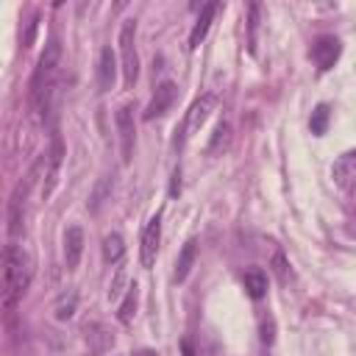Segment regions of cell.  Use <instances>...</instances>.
I'll use <instances>...</instances> for the list:
<instances>
[{
    "instance_id": "20",
    "label": "cell",
    "mask_w": 356,
    "mask_h": 356,
    "mask_svg": "<svg viewBox=\"0 0 356 356\" xmlns=\"http://www.w3.org/2000/svg\"><path fill=\"white\" fill-rule=\"evenodd\" d=\"M122 253H125L122 236H120V234H108V236L103 239V259H106L108 264H117V261L122 259Z\"/></svg>"
},
{
    "instance_id": "2",
    "label": "cell",
    "mask_w": 356,
    "mask_h": 356,
    "mask_svg": "<svg viewBox=\"0 0 356 356\" xmlns=\"http://www.w3.org/2000/svg\"><path fill=\"white\" fill-rule=\"evenodd\" d=\"M33 275V259L31 253H25L19 245H6V256H3V309L11 312L14 303L22 298L25 286L31 284Z\"/></svg>"
},
{
    "instance_id": "3",
    "label": "cell",
    "mask_w": 356,
    "mask_h": 356,
    "mask_svg": "<svg viewBox=\"0 0 356 356\" xmlns=\"http://www.w3.org/2000/svg\"><path fill=\"white\" fill-rule=\"evenodd\" d=\"M120 56H122V83L131 89L139 78V56H136V19H125L120 28Z\"/></svg>"
},
{
    "instance_id": "21",
    "label": "cell",
    "mask_w": 356,
    "mask_h": 356,
    "mask_svg": "<svg viewBox=\"0 0 356 356\" xmlns=\"http://www.w3.org/2000/svg\"><path fill=\"white\" fill-rule=\"evenodd\" d=\"M75 306H78V295H75V292H64V295H58L53 312H56L58 320H70V317L75 314Z\"/></svg>"
},
{
    "instance_id": "9",
    "label": "cell",
    "mask_w": 356,
    "mask_h": 356,
    "mask_svg": "<svg viewBox=\"0 0 356 356\" xmlns=\"http://www.w3.org/2000/svg\"><path fill=\"white\" fill-rule=\"evenodd\" d=\"M214 103H217V97L209 92V95L197 97V100L189 106V111H186V122H184V136H192V134L206 122V117H209V111L214 108Z\"/></svg>"
},
{
    "instance_id": "16",
    "label": "cell",
    "mask_w": 356,
    "mask_h": 356,
    "mask_svg": "<svg viewBox=\"0 0 356 356\" xmlns=\"http://www.w3.org/2000/svg\"><path fill=\"white\" fill-rule=\"evenodd\" d=\"M195 256H197V239H186L181 253H178V261H175V281H186L189 278V270L195 264Z\"/></svg>"
},
{
    "instance_id": "14",
    "label": "cell",
    "mask_w": 356,
    "mask_h": 356,
    "mask_svg": "<svg viewBox=\"0 0 356 356\" xmlns=\"http://www.w3.org/2000/svg\"><path fill=\"white\" fill-rule=\"evenodd\" d=\"M217 3H206L203 8H200V14H197V22L192 25V33H189V47L195 50V47H200V42L206 39V33H209V28H211V19H214V14H217Z\"/></svg>"
},
{
    "instance_id": "11",
    "label": "cell",
    "mask_w": 356,
    "mask_h": 356,
    "mask_svg": "<svg viewBox=\"0 0 356 356\" xmlns=\"http://www.w3.org/2000/svg\"><path fill=\"white\" fill-rule=\"evenodd\" d=\"M117 56H114V50L111 47H103L100 50V56H97V89L100 92H108V89H114V83H117Z\"/></svg>"
},
{
    "instance_id": "19",
    "label": "cell",
    "mask_w": 356,
    "mask_h": 356,
    "mask_svg": "<svg viewBox=\"0 0 356 356\" xmlns=\"http://www.w3.org/2000/svg\"><path fill=\"white\" fill-rule=\"evenodd\" d=\"M136 303H139V289H136V284H131L128 292H125V300L117 309V320L120 323H131L134 314H136Z\"/></svg>"
},
{
    "instance_id": "27",
    "label": "cell",
    "mask_w": 356,
    "mask_h": 356,
    "mask_svg": "<svg viewBox=\"0 0 356 356\" xmlns=\"http://www.w3.org/2000/svg\"><path fill=\"white\" fill-rule=\"evenodd\" d=\"M178 192H181V170L175 167V172H172V186H170V195L175 197Z\"/></svg>"
},
{
    "instance_id": "10",
    "label": "cell",
    "mask_w": 356,
    "mask_h": 356,
    "mask_svg": "<svg viewBox=\"0 0 356 356\" xmlns=\"http://www.w3.org/2000/svg\"><path fill=\"white\" fill-rule=\"evenodd\" d=\"M339 39L337 36H320L317 42H314V47H312V58L317 61V67L320 70H331L334 64H337V58H339Z\"/></svg>"
},
{
    "instance_id": "28",
    "label": "cell",
    "mask_w": 356,
    "mask_h": 356,
    "mask_svg": "<svg viewBox=\"0 0 356 356\" xmlns=\"http://www.w3.org/2000/svg\"><path fill=\"white\" fill-rule=\"evenodd\" d=\"M136 356H159V353H156V350H139Z\"/></svg>"
},
{
    "instance_id": "7",
    "label": "cell",
    "mask_w": 356,
    "mask_h": 356,
    "mask_svg": "<svg viewBox=\"0 0 356 356\" xmlns=\"http://www.w3.org/2000/svg\"><path fill=\"white\" fill-rule=\"evenodd\" d=\"M31 178H33V172H31ZM31 178L25 184H17V189L11 192V200H8V234L11 236H17L25 228V195H28Z\"/></svg>"
},
{
    "instance_id": "4",
    "label": "cell",
    "mask_w": 356,
    "mask_h": 356,
    "mask_svg": "<svg viewBox=\"0 0 356 356\" xmlns=\"http://www.w3.org/2000/svg\"><path fill=\"white\" fill-rule=\"evenodd\" d=\"M64 139L58 134V128H53V136H50V150H47V172H44V184H42V200H47L58 184V172H61V164H64Z\"/></svg>"
},
{
    "instance_id": "5",
    "label": "cell",
    "mask_w": 356,
    "mask_h": 356,
    "mask_svg": "<svg viewBox=\"0 0 356 356\" xmlns=\"http://www.w3.org/2000/svg\"><path fill=\"white\" fill-rule=\"evenodd\" d=\"M117 134H120V153H122V164H131L134 156V142H136V125H134V106L122 103L117 108Z\"/></svg>"
},
{
    "instance_id": "22",
    "label": "cell",
    "mask_w": 356,
    "mask_h": 356,
    "mask_svg": "<svg viewBox=\"0 0 356 356\" xmlns=\"http://www.w3.org/2000/svg\"><path fill=\"white\" fill-rule=\"evenodd\" d=\"M328 117H331V111H328V106L325 103H320L314 111H312V120H309V125H312V134H325V128H328Z\"/></svg>"
},
{
    "instance_id": "6",
    "label": "cell",
    "mask_w": 356,
    "mask_h": 356,
    "mask_svg": "<svg viewBox=\"0 0 356 356\" xmlns=\"http://www.w3.org/2000/svg\"><path fill=\"white\" fill-rule=\"evenodd\" d=\"M159 242H161V211H156L145 231H142V245H139V259H142V267H153L156 261V253H159Z\"/></svg>"
},
{
    "instance_id": "23",
    "label": "cell",
    "mask_w": 356,
    "mask_h": 356,
    "mask_svg": "<svg viewBox=\"0 0 356 356\" xmlns=\"http://www.w3.org/2000/svg\"><path fill=\"white\" fill-rule=\"evenodd\" d=\"M125 281H128V273H125V267L120 264L117 273H114V278H111V284H108V300H111V303H117L120 295L125 292Z\"/></svg>"
},
{
    "instance_id": "12",
    "label": "cell",
    "mask_w": 356,
    "mask_h": 356,
    "mask_svg": "<svg viewBox=\"0 0 356 356\" xmlns=\"http://www.w3.org/2000/svg\"><path fill=\"white\" fill-rule=\"evenodd\" d=\"M81 256H83V228L81 225H70L64 231V267L75 270Z\"/></svg>"
},
{
    "instance_id": "15",
    "label": "cell",
    "mask_w": 356,
    "mask_h": 356,
    "mask_svg": "<svg viewBox=\"0 0 356 356\" xmlns=\"http://www.w3.org/2000/svg\"><path fill=\"white\" fill-rule=\"evenodd\" d=\"M331 175H334V181H337L339 186H350V184L356 181V150L342 153V156L334 161Z\"/></svg>"
},
{
    "instance_id": "1",
    "label": "cell",
    "mask_w": 356,
    "mask_h": 356,
    "mask_svg": "<svg viewBox=\"0 0 356 356\" xmlns=\"http://www.w3.org/2000/svg\"><path fill=\"white\" fill-rule=\"evenodd\" d=\"M58 67H61V44L56 36L47 39L39 61H36V70H33V78H31V97H33V108L39 114V120L44 125H50V117H53V100H56V78H58Z\"/></svg>"
},
{
    "instance_id": "26",
    "label": "cell",
    "mask_w": 356,
    "mask_h": 356,
    "mask_svg": "<svg viewBox=\"0 0 356 356\" xmlns=\"http://www.w3.org/2000/svg\"><path fill=\"white\" fill-rule=\"evenodd\" d=\"M261 342H273V320L267 317V320H261Z\"/></svg>"
},
{
    "instance_id": "24",
    "label": "cell",
    "mask_w": 356,
    "mask_h": 356,
    "mask_svg": "<svg viewBox=\"0 0 356 356\" xmlns=\"http://www.w3.org/2000/svg\"><path fill=\"white\" fill-rule=\"evenodd\" d=\"M270 264H273V273L278 275V281H286V275H289V261H286V256H284L278 248L273 250V261H270Z\"/></svg>"
},
{
    "instance_id": "25",
    "label": "cell",
    "mask_w": 356,
    "mask_h": 356,
    "mask_svg": "<svg viewBox=\"0 0 356 356\" xmlns=\"http://www.w3.org/2000/svg\"><path fill=\"white\" fill-rule=\"evenodd\" d=\"M259 6L253 3L250 6V19H248V31H250V36H248V47H250V53H256V28H259Z\"/></svg>"
},
{
    "instance_id": "13",
    "label": "cell",
    "mask_w": 356,
    "mask_h": 356,
    "mask_svg": "<svg viewBox=\"0 0 356 356\" xmlns=\"http://www.w3.org/2000/svg\"><path fill=\"white\" fill-rule=\"evenodd\" d=\"M86 345H89V350L95 353V356H103L111 345H114V334L100 323V320H92V323H86Z\"/></svg>"
},
{
    "instance_id": "8",
    "label": "cell",
    "mask_w": 356,
    "mask_h": 356,
    "mask_svg": "<svg viewBox=\"0 0 356 356\" xmlns=\"http://www.w3.org/2000/svg\"><path fill=\"white\" fill-rule=\"evenodd\" d=\"M175 92H178V89H175L172 81H161V83L156 86V92H153L147 108H145V120H156V117L167 114L170 106H172V100H175Z\"/></svg>"
},
{
    "instance_id": "17",
    "label": "cell",
    "mask_w": 356,
    "mask_h": 356,
    "mask_svg": "<svg viewBox=\"0 0 356 356\" xmlns=\"http://www.w3.org/2000/svg\"><path fill=\"white\" fill-rule=\"evenodd\" d=\"M242 284H245V289H248V295H250L253 300H259V298L267 295V275H264L261 270H256V267L242 275Z\"/></svg>"
},
{
    "instance_id": "18",
    "label": "cell",
    "mask_w": 356,
    "mask_h": 356,
    "mask_svg": "<svg viewBox=\"0 0 356 356\" xmlns=\"http://www.w3.org/2000/svg\"><path fill=\"white\" fill-rule=\"evenodd\" d=\"M228 139H231V125H228L225 120H220V122L214 125V134H211L209 145H206V153H209V156H217L220 150H225Z\"/></svg>"
}]
</instances>
